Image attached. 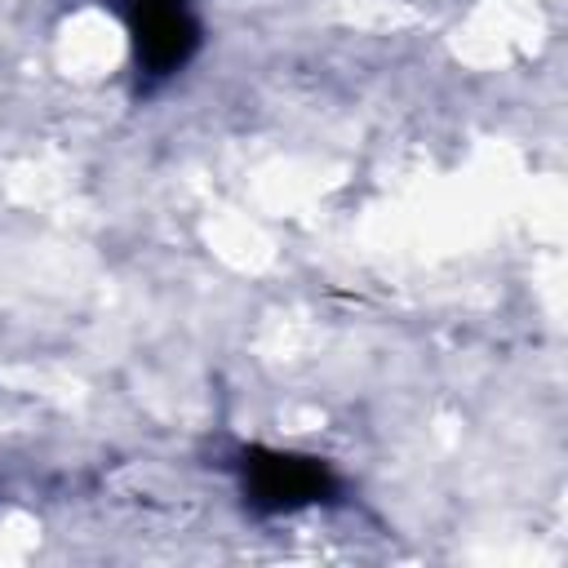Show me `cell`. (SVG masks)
Returning a JSON list of instances; mask_svg holds the SVG:
<instances>
[{
    "mask_svg": "<svg viewBox=\"0 0 568 568\" xmlns=\"http://www.w3.org/2000/svg\"><path fill=\"white\" fill-rule=\"evenodd\" d=\"M244 493L257 510H297L311 501H324L333 493V475L315 457L297 453H266L253 448L244 453Z\"/></svg>",
    "mask_w": 568,
    "mask_h": 568,
    "instance_id": "2",
    "label": "cell"
},
{
    "mask_svg": "<svg viewBox=\"0 0 568 568\" xmlns=\"http://www.w3.org/2000/svg\"><path fill=\"white\" fill-rule=\"evenodd\" d=\"M129 31L138 71L151 84L178 75L200 49V22L191 13V0H129Z\"/></svg>",
    "mask_w": 568,
    "mask_h": 568,
    "instance_id": "1",
    "label": "cell"
}]
</instances>
